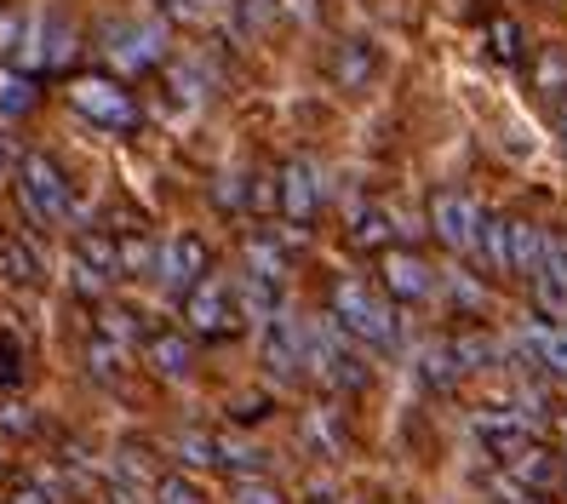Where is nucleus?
I'll list each match as a JSON object with an SVG mask.
<instances>
[{
	"instance_id": "nucleus-1",
	"label": "nucleus",
	"mask_w": 567,
	"mask_h": 504,
	"mask_svg": "<svg viewBox=\"0 0 567 504\" xmlns=\"http://www.w3.org/2000/svg\"><path fill=\"white\" fill-rule=\"evenodd\" d=\"M327 305H332V321H339V327L350 332V339L373 344V350L395 344V321H390V310L379 305V298L367 292V281L339 276V281H332V292H327Z\"/></svg>"
},
{
	"instance_id": "nucleus-2",
	"label": "nucleus",
	"mask_w": 567,
	"mask_h": 504,
	"mask_svg": "<svg viewBox=\"0 0 567 504\" xmlns=\"http://www.w3.org/2000/svg\"><path fill=\"white\" fill-rule=\"evenodd\" d=\"M70 104H75V115H86L92 126H104V132H138V121H144L138 97H132L115 75H75L70 81Z\"/></svg>"
},
{
	"instance_id": "nucleus-3",
	"label": "nucleus",
	"mask_w": 567,
	"mask_h": 504,
	"mask_svg": "<svg viewBox=\"0 0 567 504\" xmlns=\"http://www.w3.org/2000/svg\"><path fill=\"white\" fill-rule=\"evenodd\" d=\"M18 200L35 224H63L70 207H75L70 178H63V166L52 155H23L18 161Z\"/></svg>"
},
{
	"instance_id": "nucleus-4",
	"label": "nucleus",
	"mask_w": 567,
	"mask_h": 504,
	"mask_svg": "<svg viewBox=\"0 0 567 504\" xmlns=\"http://www.w3.org/2000/svg\"><path fill=\"white\" fill-rule=\"evenodd\" d=\"M310 367H316V379L327 390H361L367 379H373V367L361 361V350L350 344V332L339 321L310 327Z\"/></svg>"
},
{
	"instance_id": "nucleus-5",
	"label": "nucleus",
	"mask_w": 567,
	"mask_h": 504,
	"mask_svg": "<svg viewBox=\"0 0 567 504\" xmlns=\"http://www.w3.org/2000/svg\"><path fill=\"white\" fill-rule=\"evenodd\" d=\"M104 52H110V63L121 75H144V70H155V63L166 58V29L121 18V23L104 29Z\"/></svg>"
},
{
	"instance_id": "nucleus-6",
	"label": "nucleus",
	"mask_w": 567,
	"mask_h": 504,
	"mask_svg": "<svg viewBox=\"0 0 567 504\" xmlns=\"http://www.w3.org/2000/svg\"><path fill=\"white\" fill-rule=\"evenodd\" d=\"M264 361H270L276 384H298V373H305V361H310V327L298 321L292 310H276L270 321H264Z\"/></svg>"
},
{
	"instance_id": "nucleus-7",
	"label": "nucleus",
	"mask_w": 567,
	"mask_h": 504,
	"mask_svg": "<svg viewBox=\"0 0 567 504\" xmlns=\"http://www.w3.org/2000/svg\"><path fill=\"white\" fill-rule=\"evenodd\" d=\"M184 316H189V327L202 332V339H224L229 327H236V287H229L224 276H202L189 292H184Z\"/></svg>"
},
{
	"instance_id": "nucleus-8",
	"label": "nucleus",
	"mask_w": 567,
	"mask_h": 504,
	"mask_svg": "<svg viewBox=\"0 0 567 504\" xmlns=\"http://www.w3.org/2000/svg\"><path fill=\"white\" fill-rule=\"evenodd\" d=\"M70 281H75L81 298H104V292L121 281V258H115L110 235H81L75 258H70Z\"/></svg>"
},
{
	"instance_id": "nucleus-9",
	"label": "nucleus",
	"mask_w": 567,
	"mask_h": 504,
	"mask_svg": "<svg viewBox=\"0 0 567 504\" xmlns=\"http://www.w3.org/2000/svg\"><path fill=\"white\" fill-rule=\"evenodd\" d=\"M155 281L166 287V292H189L195 281L207 276V247L195 241V235H173V241H161L155 247Z\"/></svg>"
},
{
	"instance_id": "nucleus-10",
	"label": "nucleus",
	"mask_w": 567,
	"mask_h": 504,
	"mask_svg": "<svg viewBox=\"0 0 567 504\" xmlns=\"http://www.w3.org/2000/svg\"><path fill=\"white\" fill-rule=\"evenodd\" d=\"M276 200H281L287 224H310L316 207H321V178H316V166H310V161H287L281 178H276Z\"/></svg>"
},
{
	"instance_id": "nucleus-11",
	"label": "nucleus",
	"mask_w": 567,
	"mask_h": 504,
	"mask_svg": "<svg viewBox=\"0 0 567 504\" xmlns=\"http://www.w3.org/2000/svg\"><path fill=\"white\" fill-rule=\"evenodd\" d=\"M236 310H241L252 327H264V321L281 310V281H276V276H252V270H241V276H236Z\"/></svg>"
},
{
	"instance_id": "nucleus-12",
	"label": "nucleus",
	"mask_w": 567,
	"mask_h": 504,
	"mask_svg": "<svg viewBox=\"0 0 567 504\" xmlns=\"http://www.w3.org/2000/svg\"><path fill=\"white\" fill-rule=\"evenodd\" d=\"M0 276L12 287H41V253L29 241H18V235H7V241H0Z\"/></svg>"
},
{
	"instance_id": "nucleus-13",
	"label": "nucleus",
	"mask_w": 567,
	"mask_h": 504,
	"mask_svg": "<svg viewBox=\"0 0 567 504\" xmlns=\"http://www.w3.org/2000/svg\"><path fill=\"white\" fill-rule=\"evenodd\" d=\"M384 287L395 298H419V292H430V270L413 253H384Z\"/></svg>"
},
{
	"instance_id": "nucleus-14",
	"label": "nucleus",
	"mask_w": 567,
	"mask_h": 504,
	"mask_svg": "<svg viewBox=\"0 0 567 504\" xmlns=\"http://www.w3.org/2000/svg\"><path fill=\"white\" fill-rule=\"evenodd\" d=\"M436 229H442V241L471 247V235H476V207H471L464 195H442V200H436Z\"/></svg>"
},
{
	"instance_id": "nucleus-15",
	"label": "nucleus",
	"mask_w": 567,
	"mask_h": 504,
	"mask_svg": "<svg viewBox=\"0 0 567 504\" xmlns=\"http://www.w3.org/2000/svg\"><path fill=\"white\" fill-rule=\"evenodd\" d=\"M189 361H195V350L178 339V332H161V339H150V367H155L161 379H184Z\"/></svg>"
},
{
	"instance_id": "nucleus-16",
	"label": "nucleus",
	"mask_w": 567,
	"mask_h": 504,
	"mask_svg": "<svg viewBox=\"0 0 567 504\" xmlns=\"http://www.w3.org/2000/svg\"><path fill=\"white\" fill-rule=\"evenodd\" d=\"M29 110H35V81L0 63V115H29Z\"/></svg>"
},
{
	"instance_id": "nucleus-17",
	"label": "nucleus",
	"mask_w": 567,
	"mask_h": 504,
	"mask_svg": "<svg viewBox=\"0 0 567 504\" xmlns=\"http://www.w3.org/2000/svg\"><path fill=\"white\" fill-rule=\"evenodd\" d=\"M332 75H339V86H367V75H373V47L350 41L339 58H332Z\"/></svg>"
},
{
	"instance_id": "nucleus-18",
	"label": "nucleus",
	"mask_w": 567,
	"mask_h": 504,
	"mask_svg": "<svg viewBox=\"0 0 567 504\" xmlns=\"http://www.w3.org/2000/svg\"><path fill=\"white\" fill-rule=\"evenodd\" d=\"M241 258H247V270H252V276H276V281H281L287 253L276 247V235H252V241L241 247Z\"/></svg>"
},
{
	"instance_id": "nucleus-19",
	"label": "nucleus",
	"mask_w": 567,
	"mask_h": 504,
	"mask_svg": "<svg viewBox=\"0 0 567 504\" xmlns=\"http://www.w3.org/2000/svg\"><path fill=\"white\" fill-rule=\"evenodd\" d=\"M121 356H126V344H110V339H97V344L86 350V367H92V373L104 379V384H121V379H126V361H121Z\"/></svg>"
},
{
	"instance_id": "nucleus-20",
	"label": "nucleus",
	"mask_w": 567,
	"mask_h": 504,
	"mask_svg": "<svg viewBox=\"0 0 567 504\" xmlns=\"http://www.w3.org/2000/svg\"><path fill=\"white\" fill-rule=\"evenodd\" d=\"M97 327H104V339H110V344H132V339H138V321H132V310H121V305H104Z\"/></svg>"
},
{
	"instance_id": "nucleus-21",
	"label": "nucleus",
	"mask_w": 567,
	"mask_h": 504,
	"mask_svg": "<svg viewBox=\"0 0 567 504\" xmlns=\"http://www.w3.org/2000/svg\"><path fill=\"white\" fill-rule=\"evenodd\" d=\"M218 453H224V464H236L241 476H264V470H270V459H264L258 448H247V442H218Z\"/></svg>"
},
{
	"instance_id": "nucleus-22",
	"label": "nucleus",
	"mask_w": 567,
	"mask_h": 504,
	"mask_svg": "<svg viewBox=\"0 0 567 504\" xmlns=\"http://www.w3.org/2000/svg\"><path fill=\"white\" fill-rule=\"evenodd\" d=\"M350 235H355V241H373V247H379L384 235H390V224H384L379 207H355V213H350Z\"/></svg>"
},
{
	"instance_id": "nucleus-23",
	"label": "nucleus",
	"mask_w": 567,
	"mask_h": 504,
	"mask_svg": "<svg viewBox=\"0 0 567 504\" xmlns=\"http://www.w3.org/2000/svg\"><path fill=\"white\" fill-rule=\"evenodd\" d=\"M236 504H281V493L264 482V476H241L236 482Z\"/></svg>"
},
{
	"instance_id": "nucleus-24",
	"label": "nucleus",
	"mask_w": 567,
	"mask_h": 504,
	"mask_svg": "<svg viewBox=\"0 0 567 504\" xmlns=\"http://www.w3.org/2000/svg\"><path fill=\"white\" fill-rule=\"evenodd\" d=\"M155 504H207V498L195 493V487H189L184 476H166V482L155 487Z\"/></svg>"
},
{
	"instance_id": "nucleus-25",
	"label": "nucleus",
	"mask_w": 567,
	"mask_h": 504,
	"mask_svg": "<svg viewBox=\"0 0 567 504\" xmlns=\"http://www.w3.org/2000/svg\"><path fill=\"white\" fill-rule=\"evenodd\" d=\"M178 453H184L189 464H213V459H218V442H207V435H184Z\"/></svg>"
},
{
	"instance_id": "nucleus-26",
	"label": "nucleus",
	"mask_w": 567,
	"mask_h": 504,
	"mask_svg": "<svg viewBox=\"0 0 567 504\" xmlns=\"http://www.w3.org/2000/svg\"><path fill=\"white\" fill-rule=\"evenodd\" d=\"M7 504H58V493H52L47 482H23V487H12Z\"/></svg>"
},
{
	"instance_id": "nucleus-27",
	"label": "nucleus",
	"mask_w": 567,
	"mask_h": 504,
	"mask_svg": "<svg viewBox=\"0 0 567 504\" xmlns=\"http://www.w3.org/2000/svg\"><path fill=\"white\" fill-rule=\"evenodd\" d=\"M23 41V18L18 12H0V52H12Z\"/></svg>"
},
{
	"instance_id": "nucleus-28",
	"label": "nucleus",
	"mask_w": 567,
	"mask_h": 504,
	"mask_svg": "<svg viewBox=\"0 0 567 504\" xmlns=\"http://www.w3.org/2000/svg\"><path fill=\"white\" fill-rule=\"evenodd\" d=\"M270 7H276V0H241V12H247V29H258L264 18H270Z\"/></svg>"
},
{
	"instance_id": "nucleus-29",
	"label": "nucleus",
	"mask_w": 567,
	"mask_h": 504,
	"mask_svg": "<svg viewBox=\"0 0 567 504\" xmlns=\"http://www.w3.org/2000/svg\"><path fill=\"white\" fill-rule=\"evenodd\" d=\"M12 161H18V150H12V132H7V126H0V178H7V173H12Z\"/></svg>"
},
{
	"instance_id": "nucleus-30",
	"label": "nucleus",
	"mask_w": 567,
	"mask_h": 504,
	"mask_svg": "<svg viewBox=\"0 0 567 504\" xmlns=\"http://www.w3.org/2000/svg\"><path fill=\"white\" fill-rule=\"evenodd\" d=\"M166 7H173L178 18H202V12H207V0H166Z\"/></svg>"
},
{
	"instance_id": "nucleus-31",
	"label": "nucleus",
	"mask_w": 567,
	"mask_h": 504,
	"mask_svg": "<svg viewBox=\"0 0 567 504\" xmlns=\"http://www.w3.org/2000/svg\"><path fill=\"white\" fill-rule=\"evenodd\" d=\"M287 7H292L298 18H310V12H316V0H287Z\"/></svg>"
},
{
	"instance_id": "nucleus-32",
	"label": "nucleus",
	"mask_w": 567,
	"mask_h": 504,
	"mask_svg": "<svg viewBox=\"0 0 567 504\" xmlns=\"http://www.w3.org/2000/svg\"><path fill=\"white\" fill-rule=\"evenodd\" d=\"M556 132H561V144H567V97H561V110H556Z\"/></svg>"
},
{
	"instance_id": "nucleus-33",
	"label": "nucleus",
	"mask_w": 567,
	"mask_h": 504,
	"mask_svg": "<svg viewBox=\"0 0 567 504\" xmlns=\"http://www.w3.org/2000/svg\"><path fill=\"white\" fill-rule=\"evenodd\" d=\"M207 7H213V0H207Z\"/></svg>"
},
{
	"instance_id": "nucleus-34",
	"label": "nucleus",
	"mask_w": 567,
	"mask_h": 504,
	"mask_svg": "<svg viewBox=\"0 0 567 504\" xmlns=\"http://www.w3.org/2000/svg\"><path fill=\"white\" fill-rule=\"evenodd\" d=\"M316 504H321V498H316Z\"/></svg>"
}]
</instances>
